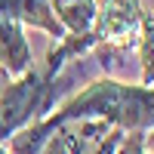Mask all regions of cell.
<instances>
[{"instance_id":"277c9868","label":"cell","mask_w":154,"mask_h":154,"mask_svg":"<svg viewBox=\"0 0 154 154\" xmlns=\"http://www.w3.org/2000/svg\"><path fill=\"white\" fill-rule=\"evenodd\" d=\"M31 65H34V53L25 37V25L0 12V68H6L9 77H19Z\"/></svg>"},{"instance_id":"8fae6325","label":"cell","mask_w":154,"mask_h":154,"mask_svg":"<svg viewBox=\"0 0 154 154\" xmlns=\"http://www.w3.org/2000/svg\"><path fill=\"white\" fill-rule=\"evenodd\" d=\"M0 154H9V148H6V145H0Z\"/></svg>"},{"instance_id":"3957f363","label":"cell","mask_w":154,"mask_h":154,"mask_svg":"<svg viewBox=\"0 0 154 154\" xmlns=\"http://www.w3.org/2000/svg\"><path fill=\"white\" fill-rule=\"evenodd\" d=\"M142 0H102L93 25L96 46H136L139 19H142Z\"/></svg>"},{"instance_id":"8992f818","label":"cell","mask_w":154,"mask_h":154,"mask_svg":"<svg viewBox=\"0 0 154 154\" xmlns=\"http://www.w3.org/2000/svg\"><path fill=\"white\" fill-rule=\"evenodd\" d=\"M65 34H93L99 0H49Z\"/></svg>"},{"instance_id":"52a82bcc","label":"cell","mask_w":154,"mask_h":154,"mask_svg":"<svg viewBox=\"0 0 154 154\" xmlns=\"http://www.w3.org/2000/svg\"><path fill=\"white\" fill-rule=\"evenodd\" d=\"M89 130H93V120H65L46 136L37 154H83Z\"/></svg>"},{"instance_id":"7a4b0ae2","label":"cell","mask_w":154,"mask_h":154,"mask_svg":"<svg viewBox=\"0 0 154 154\" xmlns=\"http://www.w3.org/2000/svg\"><path fill=\"white\" fill-rule=\"evenodd\" d=\"M56 86L59 74H49L37 65H31L19 77H9L0 89V145L22 126L46 117L56 108Z\"/></svg>"},{"instance_id":"9c48e42d","label":"cell","mask_w":154,"mask_h":154,"mask_svg":"<svg viewBox=\"0 0 154 154\" xmlns=\"http://www.w3.org/2000/svg\"><path fill=\"white\" fill-rule=\"evenodd\" d=\"M114 154H154L145 142V133H123Z\"/></svg>"},{"instance_id":"5b68a950","label":"cell","mask_w":154,"mask_h":154,"mask_svg":"<svg viewBox=\"0 0 154 154\" xmlns=\"http://www.w3.org/2000/svg\"><path fill=\"white\" fill-rule=\"evenodd\" d=\"M0 12L12 16L16 22H22L25 28H37V31H46L49 37H65L62 25L53 12V3L49 0H0Z\"/></svg>"},{"instance_id":"6da1fadb","label":"cell","mask_w":154,"mask_h":154,"mask_svg":"<svg viewBox=\"0 0 154 154\" xmlns=\"http://www.w3.org/2000/svg\"><path fill=\"white\" fill-rule=\"evenodd\" d=\"M49 126L65 120H102L117 126L123 133H151L154 130V83L130 86L114 77L86 83L80 93H74L68 102H62L43 117Z\"/></svg>"},{"instance_id":"ba28073f","label":"cell","mask_w":154,"mask_h":154,"mask_svg":"<svg viewBox=\"0 0 154 154\" xmlns=\"http://www.w3.org/2000/svg\"><path fill=\"white\" fill-rule=\"evenodd\" d=\"M136 49H139V62H142V83L151 86L154 83V12L151 9H142Z\"/></svg>"},{"instance_id":"30bf717a","label":"cell","mask_w":154,"mask_h":154,"mask_svg":"<svg viewBox=\"0 0 154 154\" xmlns=\"http://www.w3.org/2000/svg\"><path fill=\"white\" fill-rule=\"evenodd\" d=\"M6 80H9V74H6V68H0V89L6 86Z\"/></svg>"}]
</instances>
